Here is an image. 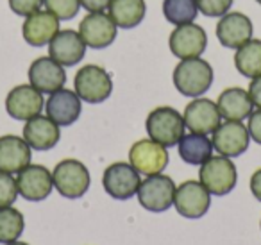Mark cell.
Here are the masks:
<instances>
[{"instance_id": "cell-1", "label": "cell", "mask_w": 261, "mask_h": 245, "mask_svg": "<svg viewBox=\"0 0 261 245\" xmlns=\"http://www.w3.org/2000/svg\"><path fill=\"white\" fill-rule=\"evenodd\" d=\"M177 91L185 97H202L213 84V68L202 58L181 59L172 74Z\"/></svg>"}, {"instance_id": "cell-2", "label": "cell", "mask_w": 261, "mask_h": 245, "mask_svg": "<svg viewBox=\"0 0 261 245\" xmlns=\"http://www.w3.org/2000/svg\"><path fill=\"white\" fill-rule=\"evenodd\" d=\"M147 134L150 140L158 141L163 147H174L185 136V118L179 111L168 106H161L149 113L147 116Z\"/></svg>"}, {"instance_id": "cell-3", "label": "cell", "mask_w": 261, "mask_h": 245, "mask_svg": "<svg viewBox=\"0 0 261 245\" xmlns=\"http://www.w3.org/2000/svg\"><path fill=\"white\" fill-rule=\"evenodd\" d=\"M199 181L206 186V190L211 195L224 197L231 193L238 181V172H236L234 163L231 158L225 156H211L207 161L200 165Z\"/></svg>"}, {"instance_id": "cell-4", "label": "cell", "mask_w": 261, "mask_h": 245, "mask_svg": "<svg viewBox=\"0 0 261 245\" xmlns=\"http://www.w3.org/2000/svg\"><path fill=\"white\" fill-rule=\"evenodd\" d=\"M73 88L81 101L88 102V104H100L111 95L113 81L111 76L102 66L86 65L77 70Z\"/></svg>"}, {"instance_id": "cell-5", "label": "cell", "mask_w": 261, "mask_h": 245, "mask_svg": "<svg viewBox=\"0 0 261 245\" xmlns=\"http://www.w3.org/2000/svg\"><path fill=\"white\" fill-rule=\"evenodd\" d=\"M54 186L63 197L66 199H79L88 191L91 183L90 172L86 165L79 159H63L56 165L52 172Z\"/></svg>"}, {"instance_id": "cell-6", "label": "cell", "mask_w": 261, "mask_h": 245, "mask_svg": "<svg viewBox=\"0 0 261 245\" xmlns=\"http://www.w3.org/2000/svg\"><path fill=\"white\" fill-rule=\"evenodd\" d=\"M177 186L168 176L156 174V176H147L145 181L140 183L138 188V201L147 211L163 213L174 206V197Z\"/></svg>"}, {"instance_id": "cell-7", "label": "cell", "mask_w": 261, "mask_h": 245, "mask_svg": "<svg viewBox=\"0 0 261 245\" xmlns=\"http://www.w3.org/2000/svg\"><path fill=\"white\" fill-rule=\"evenodd\" d=\"M140 183H142L140 174L130 163H113L104 170L102 176V186L106 193L116 201H127L138 193Z\"/></svg>"}, {"instance_id": "cell-8", "label": "cell", "mask_w": 261, "mask_h": 245, "mask_svg": "<svg viewBox=\"0 0 261 245\" xmlns=\"http://www.w3.org/2000/svg\"><path fill=\"white\" fill-rule=\"evenodd\" d=\"M129 163L143 176L161 174L168 165L167 147L154 140H140L129 149Z\"/></svg>"}, {"instance_id": "cell-9", "label": "cell", "mask_w": 261, "mask_h": 245, "mask_svg": "<svg viewBox=\"0 0 261 245\" xmlns=\"http://www.w3.org/2000/svg\"><path fill=\"white\" fill-rule=\"evenodd\" d=\"M174 206L185 218H200L211 206V193L200 181H185L175 190Z\"/></svg>"}, {"instance_id": "cell-10", "label": "cell", "mask_w": 261, "mask_h": 245, "mask_svg": "<svg viewBox=\"0 0 261 245\" xmlns=\"http://www.w3.org/2000/svg\"><path fill=\"white\" fill-rule=\"evenodd\" d=\"M79 36L90 48H106L116 40L118 27L113 22L109 15L104 11L100 13H88L79 23Z\"/></svg>"}, {"instance_id": "cell-11", "label": "cell", "mask_w": 261, "mask_h": 245, "mask_svg": "<svg viewBox=\"0 0 261 245\" xmlns=\"http://www.w3.org/2000/svg\"><path fill=\"white\" fill-rule=\"evenodd\" d=\"M45 108L43 93L38 91L33 84H20L13 88L6 99V111L11 118L27 122L38 116Z\"/></svg>"}, {"instance_id": "cell-12", "label": "cell", "mask_w": 261, "mask_h": 245, "mask_svg": "<svg viewBox=\"0 0 261 245\" xmlns=\"http://www.w3.org/2000/svg\"><path fill=\"white\" fill-rule=\"evenodd\" d=\"M168 47H170L172 54L179 59L200 58V54L207 47V34L202 27L193 22L177 26L170 33Z\"/></svg>"}, {"instance_id": "cell-13", "label": "cell", "mask_w": 261, "mask_h": 245, "mask_svg": "<svg viewBox=\"0 0 261 245\" xmlns=\"http://www.w3.org/2000/svg\"><path fill=\"white\" fill-rule=\"evenodd\" d=\"M16 186H18V195L31 202H40L50 195L54 188L52 181V172L45 168L43 165H29L22 168L16 176Z\"/></svg>"}, {"instance_id": "cell-14", "label": "cell", "mask_w": 261, "mask_h": 245, "mask_svg": "<svg viewBox=\"0 0 261 245\" xmlns=\"http://www.w3.org/2000/svg\"><path fill=\"white\" fill-rule=\"evenodd\" d=\"M213 149L225 158H238L249 149L250 134L242 122L227 120L213 131Z\"/></svg>"}, {"instance_id": "cell-15", "label": "cell", "mask_w": 261, "mask_h": 245, "mask_svg": "<svg viewBox=\"0 0 261 245\" xmlns=\"http://www.w3.org/2000/svg\"><path fill=\"white\" fill-rule=\"evenodd\" d=\"M254 27L247 15L236 11L225 13L217 23V40L225 48H240L249 40H252Z\"/></svg>"}, {"instance_id": "cell-16", "label": "cell", "mask_w": 261, "mask_h": 245, "mask_svg": "<svg viewBox=\"0 0 261 245\" xmlns=\"http://www.w3.org/2000/svg\"><path fill=\"white\" fill-rule=\"evenodd\" d=\"M29 84H33L41 93H54L61 90L66 83L65 66L48 56V58H38L29 66Z\"/></svg>"}, {"instance_id": "cell-17", "label": "cell", "mask_w": 261, "mask_h": 245, "mask_svg": "<svg viewBox=\"0 0 261 245\" xmlns=\"http://www.w3.org/2000/svg\"><path fill=\"white\" fill-rule=\"evenodd\" d=\"M185 126L192 133L197 134H213V131L220 126V111L218 106L210 99H193L185 108Z\"/></svg>"}, {"instance_id": "cell-18", "label": "cell", "mask_w": 261, "mask_h": 245, "mask_svg": "<svg viewBox=\"0 0 261 245\" xmlns=\"http://www.w3.org/2000/svg\"><path fill=\"white\" fill-rule=\"evenodd\" d=\"M86 54V43L73 29H63L48 43V56L61 66H73Z\"/></svg>"}, {"instance_id": "cell-19", "label": "cell", "mask_w": 261, "mask_h": 245, "mask_svg": "<svg viewBox=\"0 0 261 245\" xmlns=\"http://www.w3.org/2000/svg\"><path fill=\"white\" fill-rule=\"evenodd\" d=\"M59 22L61 20L50 11H36L33 15L25 16V22L22 26L23 40L33 47H45L52 41V38L59 33Z\"/></svg>"}, {"instance_id": "cell-20", "label": "cell", "mask_w": 261, "mask_h": 245, "mask_svg": "<svg viewBox=\"0 0 261 245\" xmlns=\"http://www.w3.org/2000/svg\"><path fill=\"white\" fill-rule=\"evenodd\" d=\"M45 111H47L48 118L54 120L59 127H63L77 122L81 111H83V106H81V99L75 91L61 88V90L50 93L47 104H45Z\"/></svg>"}, {"instance_id": "cell-21", "label": "cell", "mask_w": 261, "mask_h": 245, "mask_svg": "<svg viewBox=\"0 0 261 245\" xmlns=\"http://www.w3.org/2000/svg\"><path fill=\"white\" fill-rule=\"evenodd\" d=\"M33 159V149L23 138L15 134L0 136V172L18 174Z\"/></svg>"}, {"instance_id": "cell-22", "label": "cell", "mask_w": 261, "mask_h": 245, "mask_svg": "<svg viewBox=\"0 0 261 245\" xmlns=\"http://www.w3.org/2000/svg\"><path fill=\"white\" fill-rule=\"evenodd\" d=\"M61 138L59 126L48 116H34L23 126V140L33 151H50L58 145Z\"/></svg>"}, {"instance_id": "cell-23", "label": "cell", "mask_w": 261, "mask_h": 245, "mask_svg": "<svg viewBox=\"0 0 261 245\" xmlns=\"http://www.w3.org/2000/svg\"><path fill=\"white\" fill-rule=\"evenodd\" d=\"M217 106L222 118L234 120V122H242V120L249 118L254 108L249 91H245L243 88H227V90H224L220 93V97H218Z\"/></svg>"}, {"instance_id": "cell-24", "label": "cell", "mask_w": 261, "mask_h": 245, "mask_svg": "<svg viewBox=\"0 0 261 245\" xmlns=\"http://www.w3.org/2000/svg\"><path fill=\"white\" fill-rule=\"evenodd\" d=\"M109 16L120 29H135L143 22L147 13L145 0H111Z\"/></svg>"}, {"instance_id": "cell-25", "label": "cell", "mask_w": 261, "mask_h": 245, "mask_svg": "<svg viewBox=\"0 0 261 245\" xmlns=\"http://www.w3.org/2000/svg\"><path fill=\"white\" fill-rule=\"evenodd\" d=\"M179 156L188 165H202L213 156V141L207 134L190 133L179 140Z\"/></svg>"}, {"instance_id": "cell-26", "label": "cell", "mask_w": 261, "mask_h": 245, "mask_svg": "<svg viewBox=\"0 0 261 245\" xmlns=\"http://www.w3.org/2000/svg\"><path fill=\"white\" fill-rule=\"evenodd\" d=\"M234 66L242 76L254 79L261 76V40H249L236 48Z\"/></svg>"}, {"instance_id": "cell-27", "label": "cell", "mask_w": 261, "mask_h": 245, "mask_svg": "<svg viewBox=\"0 0 261 245\" xmlns=\"http://www.w3.org/2000/svg\"><path fill=\"white\" fill-rule=\"evenodd\" d=\"M163 15L174 26H185L197 18L199 8L195 0H165Z\"/></svg>"}, {"instance_id": "cell-28", "label": "cell", "mask_w": 261, "mask_h": 245, "mask_svg": "<svg viewBox=\"0 0 261 245\" xmlns=\"http://www.w3.org/2000/svg\"><path fill=\"white\" fill-rule=\"evenodd\" d=\"M25 220L23 215L16 208H0V241L2 243H11L16 241L23 233Z\"/></svg>"}, {"instance_id": "cell-29", "label": "cell", "mask_w": 261, "mask_h": 245, "mask_svg": "<svg viewBox=\"0 0 261 245\" xmlns=\"http://www.w3.org/2000/svg\"><path fill=\"white\" fill-rule=\"evenodd\" d=\"M43 6L59 20H72L81 9L79 0H45Z\"/></svg>"}, {"instance_id": "cell-30", "label": "cell", "mask_w": 261, "mask_h": 245, "mask_svg": "<svg viewBox=\"0 0 261 245\" xmlns=\"http://www.w3.org/2000/svg\"><path fill=\"white\" fill-rule=\"evenodd\" d=\"M16 197H18V186L13 174L0 172V208L13 206Z\"/></svg>"}, {"instance_id": "cell-31", "label": "cell", "mask_w": 261, "mask_h": 245, "mask_svg": "<svg viewBox=\"0 0 261 245\" xmlns=\"http://www.w3.org/2000/svg\"><path fill=\"white\" fill-rule=\"evenodd\" d=\"M197 8L206 16H224L231 11L234 0H195Z\"/></svg>"}, {"instance_id": "cell-32", "label": "cell", "mask_w": 261, "mask_h": 245, "mask_svg": "<svg viewBox=\"0 0 261 245\" xmlns=\"http://www.w3.org/2000/svg\"><path fill=\"white\" fill-rule=\"evenodd\" d=\"M45 0H9V8L15 15L29 16L33 13L40 11Z\"/></svg>"}, {"instance_id": "cell-33", "label": "cell", "mask_w": 261, "mask_h": 245, "mask_svg": "<svg viewBox=\"0 0 261 245\" xmlns=\"http://www.w3.org/2000/svg\"><path fill=\"white\" fill-rule=\"evenodd\" d=\"M247 129H249L250 140H254L256 143L261 145V108H257L256 111L250 113Z\"/></svg>"}, {"instance_id": "cell-34", "label": "cell", "mask_w": 261, "mask_h": 245, "mask_svg": "<svg viewBox=\"0 0 261 245\" xmlns=\"http://www.w3.org/2000/svg\"><path fill=\"white\" fill-rule=\"evenodd\" d=\"M81 6H83L86 11L90 13H100V11H106L111 4V0H79Z\"/></svg>"}, {"instance_id": "cell-35", "label": "cell", "mask_w": 261, "mask_h": 245, "mask_svg": "<svg viewBox=\"0 0 261 245\" xmlns=\"http://www.w3.org/2000/svg\"><path fill=\"white\" fill-rule=\"evenodd\" d=\"M249 95H250V101L256 108H261V76L259 77H254L249 84Z\"/></svg>"}, {"instance_id": "cell-36", "label": "cell", "mask_w": 261, "mask_h": 245, "mask_svg": "<svg viewBox=\"0 0 261 245\" xmlns=\"http://www.w3.org/2000/svg\"><path fill=\"white\" fill-rule=\"evenodd\" d=\"M250 191H252L254 197L261 202V168L256 170V172L252 174V177H250Z\"/></svg>"}, {"instance_id": "cell-37", "label": "cell", "mask_w": 261, "mask_h": 245, "mask_svg": "<svg viewBox=\"0 0 261 245\" xmlns=\"http://www.w3.org/2000/svg\"><path fill=\"white\" fill-rule=\"evenodd\" d=\"M8 245H29V243H25V241H11V243H8Z\"/></svg>"}, {"instance_id": "cell-38", "label": "cell", "mask_w": 261, "mask_h": 245, "mask_svg": "<svg viewBox=\"0 0 261 245\" xmlns=\"http://www.w3.org/2000/svg\"><path fill=\"white\" fill-rule=\"evenodd\" d=\"M256 2H257V4H259V6H261V0H256Z\"/></svg>"}]
</instances>
